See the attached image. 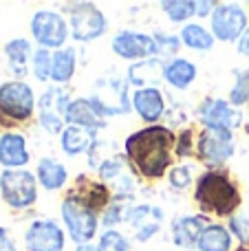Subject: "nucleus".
<instances>
[{"label": "nucleus", "mask_w": 249, "mask_h": 251, "mask_svg": "<svg viewBox=\"0 0 249 251\" xmlns=\"http://www.w3.org/2000/svg\"><path fill=\"white\" fill-rule=\"evenodd\" d=\"M229 234L234 238L241 240V245H249V218L245 216H232L229 218V225H227Z\"/></svg>", "instance_id": "37"}, {"label": "nucleus", "mask_w": 249, "mask_h": 251, "mask_svg": "<svg viewBox=\"0 0 249 251\" xmlns=\"http://www.w3.org/2000/svg\"><path fill=\"white\" fill-rule=\"evenodd\" d=\"M194 203L205 216L232 218L243 203L236 181L225 168L205 170L194 181Z\"/></svg>", "instance_id": "2"}, {"label": "nucleus", "mask_w": 249, "mask_h": 251, "mask_svg": "<svg viewBox=\"0 0 249 251\" xmlns=\"http://www.w3.org/2000/svg\"><path fill=\"white\" fill-rule=\"evenodd\" d=\"M66 196L75 199L77 203H82L84 207H88L95 214H104V209L113 203V190L108 187V183L93 181L86 174H79L75 178V185L66 192Z\"/></svg>", "instance_id": "15"}, {"label": "nucleus", "mask_w": 249, "mask_h": 251, "mask_svg": "<svg viewBox=\"0 0 249 251\" xmlns=\"http://www.w3.org/2000/svg\"><path fill=\"white\" fill-rule=\"evenodd\" d=\"M66 126H79V128H88V130H97L106 128V117H101L93 104L88 101V97H75L66 108Z\"/></svg>", "instance_id": "21"}, {"label": "nucleus", "mask_w": 249, "mask_h": 251, "mask_svg": "<svg viewBox=\"0 0 249 251\" xmlns=\"http://www.w3.org/2000/svg\"><path fill=\"white\" fill-rule=\"evenodd\" d=\"M163 13L170 22H185L197 16V0H163L161 2Z\"/></svg>", "instance_id": "29"}, {"label": "nucleus", "mask_w": 249, "mask_h": 251, "mask_svg": "<svg viewBox=\"0 0 249 251\" xmlns=\"http://www.w3.org/2000/svg\"><path fill=\"white\" fill-rule=\"evenodd\" d=\"M60 216L64 223L66 234L71 236V243L82 245V243H93L100 231V214L91 212L88 207H84L82 203H77L71 196H64L60 205Z\"/></svg>", "instance_id": "7"}, {"label": "nucleus", "mask_w": 249, "mask_h": 251, "mask_svg": "<svg viewBox=\"0 0 249 251\" xmlns=\"http://www.w3.org/2000/svg\"><path fill=\"white\" fill-rule=\"evenodd\" d=\"M97 251H130V240L117 229H104L97 240Z\"/></svg>", "instance_id": "32"}, {"label": "nucleus", "mask_w": 249, "mask_h": 251, "mask_svg": "<svg viewBox=\"0 0 249 251\" xmlns=\"http://www.w3.org/2000/svg\"><path fill=\"white\" fill-rule=\"evenodd\" d=\"M66 9V22L69 33L77 42H93L108 31V18L97 4L93 2H69Z\"/></svg>", "instance_id": "5"}, {"label": "nucleus", "mask_w": 249, "mask_h": 251, "mask_svg": "<svg viewBox=\"0 0 249 251\" xmlns=\"http://www.w3.org/2000/svg\"><path fill=\"white\" fill-rule=\"evenodd\" d=\"M31 38L35 40L40 49L47 51H60L64 49L66 40H69V22L60 11H49V9H40L31 16L29 22Z\"/></svg>", "instance_id": "8"}, {"label": "nucleus", "mask_w": 249, "mask_h": 251, "mask_svg": "<svg viewBox=\"0 0 249 251\" xmlns=\"http://www.w3.org/2000/svg\"><path fill=\"white\" fill-rule=\"evenodd\" d=\"M199 122L203 124V128L210 130H232L236 126H241L243 117L227 100H221V97H207L201 101L197 110Z\"/></svg>", "instance_id": "14"}, {"label": "nucleus", "mask_w": 249, "mask_h": 251, "mask_svg": "<svg viewBox=\"0 0 249 251\" xmlns=\"http://www.w3.org/2000/svg\"><path fill=\"white\" fill-rule=\"evenodd\" d=\"M234 245V236L229 234V229L225 225L219 223H210V225L203 229L201 238L197 243L199 251H232Z\"/></svg>", "instance_id": "28"}, {"label": "nucleus", "mask_w": 249, "mask_h": 251, "mask_svg": "<svg viewBox=\"0 0 249 251\" xmlns=\"http://www.w3.org/2000/svg\"><path fill=\"white\" fill-rule=\"evenodd\" d=\"M66 234L53 218H35L25 229L26 251H64Z\"/></svg>", "instance_id": "12"}, {"label": "nucleus", "mask_w": 249, "mask_h": 251, "mask_svg": "<svg viewBox=\"0 0 249 251\" xmlns=\"http://www.w3.org/2000/svg\"><path fill=\"white\" fill-rule=\"evenodd\" d=\"M51 57L53 51L47 49H35L33 57H31V73L38 82H51Z\"/></svg>", "instance_id": "31"}, {"label": "nucleus", "mask_w": 249, "mask_h": 251, "mask_svg": "<svg viewBox=\"0 0 249 251\" xmlns=\"http://www.w3.org/2000/svg\"><path fill=\"white\" fill-rule=\"evenodd\" d=\"M179 38L185 49L197 51V53L212 51L216 44V38L212 35V31L207 29V26H203L201 22H188V25H183Z\"/></svg>", "instance_id": "27"}, {"label": "nucleus", "mask_w": 249, "mask_h": 251, "mask_svg": "<svg viewBox=\"0 0 249 251\" xmlns=\"http://www.w3.org/2000/svg\"><path fill=\"white\" fill-rule=\"evenodd\" d=\"M75 251H97V243H82V245H75Z\"/></svg>", "instance_id": "41"}, {"label": "nucleus", "mask_w": 249, "mask_h": 251, "mask_svg": "<svg viewBox=\"0 0 249 251\" xmlns=\"http://www.w3.org/2000/svg\"><path fill=\"white\" fill-rule=\"evenodd\" d=\"M38 110L35 93L25 79L0 84V126L4 132L22 124H29Z\"/></svg>", "instance_id": "3"}, {"label": "nucleus", "mask_w": 249, "mask_h": 251, "mask_svg": "<svg viewBox=\"0 0 249 251\" xmlns=\"http://www.w3.org/2000/svg\"><path fill=\"white\" fill-rule=\"evenodd\" d=\"M247 7H249V4H247Z\"/></svg>", "instance_id": "43"}, {"label": "nucleus", "mask_w": 249, "mask_h": 251, "mask_svg": "<svg viewBox=\"0 0 249 251\" xmlns=\"http://www.w3.org/2000/svg\"><path fill=\"white\" fill-rule=\"evenodd\" d=\"M4 57H7L9 71L16 75V79H22L31 71L33 47L26 38H13L4 44Z\"/></svg>", "instance_id": "24"}, {"label": "nucleus", "mask_w": 249, "mask_h": 251, "mask_svg": "<svg viewBox=\"0 0 249 251\" xmlns=\"http://www.w3.org/2000/svg\"><path fill=\"white\" fill-rule=\"evenodd\" d=\"M166 73V62L161 57H150V60H141L128 66L126 79L130 86H135V91L139 88H159Z\"/></svg>", "instance_id": "20"}, {"label": "nucleus", "mask_w": 249, "mask_h": 251, "mask_svg": "<svg viewBox=\"0 0 249 251\" xmlns=\"http://www.w3.org/2000/svg\"><path fill=\"white\" fill-rule=\"evenodd\" d=\"M77 71V55L73 47H64L60 51H53L51 57V82L55 86H64L73 79Z\"/></svg>", "instance_id": "26"}, {"label": "nucleus", "mask_w": 249, "mask_h": 251, "mask_svg": "<svg viewBox=\"0 0 249 251\" xmlns=\"http://www.w3.org/2000/svg\"><path fill=\"white\" fill-rule=\"evenodd\" d=\"M236 44H238V53H241V55H245V57H249V29L241 35V40H238Z\"/></svg>", "instance_id": "40"}, {"label": "nucleus", "mask_w": 249, "mask_h": 251, "mask_svg": "<svg viewBox=\"0 0 249 251\" xmlns=\"http://www.w3.org/2000/svg\"><path fill=\"white\" fill-rule=\"evenodd\" d=\"M154 42H157V55H174L181 49V38L174 33H166V31H157L152 33Z\"/></svg>", "instance_id": "36"}, {"label": "nucleus", "mask_w": 249, "mask_h": 251, "mask_svg": "<svg viewBox=\"0 0 249 251\" xmlns=\"http://www.w3.org/2000/svg\"><path fill=\"white\" fill-rule=\"evenodd\" d=\"M232 251H249V245H241V247H236V249H232Z\"/></svg>", "instance_id": "42"}, {"label": "nucleus", "mask_w": 249, "mask_h": 251, "mask_svg": "<svg viewBox=\"0 0 249 251\" xmlns=\"http://www.w3.org/2000/svg\"><path fill=\"white\" fill-rule=\"evenodd\" d=\"M219 7L216 0H197V16L199 18H212L214 9Z\"/></svg>", "instance_id": "38"}, {"label": "nucleus", "mask_w": 249, "mask_h": 251, "mask_svg": "<svg viewBox=\"0 0 249 251\" xmlns=\"http://www.w3.org/2000/svg\"><path fill=\"white\" fill-rule=\"evenodd\" d=\"M126 223L130 227L137 243H148L161 229L163 209L157 207V205H148V203L130 205L126 212Z\"/></svg>", "instance_id": "16"}, {"label": "nucleus", "mask_w": 249, "mask_h": 251, "mask_svg": "<svg viewBox=\"0 0 249 251\" xmlns=\"http://www.w3.org/2000/svg\"><path fill=\"white\" fill-rule=\"evenodd\" d=\"M35 178H38L40 187H44L47 192H57L69 181V170L55 156H42L35 165Z\"/></svg>", "instance_id": "22"}, {"label": "nucleus", "mask_w": 249, "mask_h": 251, "mask_svg": "<svg viewBox=\"0 0 249 251\" xmlns=\"http://www.w3.org/2000/svg\"><path fill=\"white\" fill-rule=\"evenodd\" d=\"M210 20L212 35L221 42H238L241 35L249 29L247 11L236 2H219Z\"/></svg>", "instance_id": "11"}, {"label": "nucleus", "mask_w": 249, "mask_h": 251, "mask_svg": "<svg viewBox=\"0 0 249 251\" xmlns=\"http://www.w3.org/2000/svg\"><path fill=\"white\" fill-rule=\"evenodd\" d=\"M210 225V216L205 214H188V216H179L170 223L172 231V243L181 249H192L197 247L199 238H201L203 229Z\"/></svg>", "instance_id": "17"}, {"label": "nucleus", "mask_w": 249, "mask_h": 251, "mask_svg": "<svg viewBox=\"0 0 249 251\" xmlns=\"http://www.w3.org/2000/svg\"><path fill=\"white\" fill-rule=\"evenodd\" d=\"M132 110L139 115L141 122L157 126L166 115V97L161 88H139L132 93Z\"/></svg>", "instance_id": "19"}, {"label": "nucleus", "mask_w": 249, "mask_h": 251, "mask_svg": "<svg viewBox=\"0 0 249 251\" xmlns=\"http://www.w3.org/2000/svg\"><path fill=\"white\" fill-rule=\"evenodd\" d=\"M128 207H130V205L119 203V201H113V203L104 209V214L100 216V225L104 227V229H115L119 223H126Z\"/></svg>", "instance_id": "33"}, {"label": "nucleus", "mask_w": 249, "mask_h": 251, "mask_svg": "<svg viewBox=\"0 0 249 251\" xmlns=\"http://www.w3.org/2000/svg\"><path fill=\"white\" fill-rule=\"evenodd\" d=\"M199 71L197 64L190 62L188 57H172L170 62H166V73H163V79L170 84L176 91H185V88L192 86V82L197 79Z\"/></svg>", "instance_id": "25"}, {"label": "nucleus", "mask_w": 249, "mask_h": 251, "mask_svg": "<svg viewBox=\"0 0 249 251\" xmlns=\"http://www.w3.org/2000/svg\"><path fill=\"white\" fill-rule=\"evenodd\" d=\"M128 79L122 77H101L95 82L93 93L88 95V101L101 117H119L128 115L132 110V97L128 95Z\"/></svg>", "instance_id": "4"}, {"label": "nucleus", "mask_w": 249, "mask_h": 251, "mask_svg": "<svg viewBox=\"0 0 249 251\" xmlns=\"http://www.w3.org/2000/svg\"><path fill=\"white\" fill-rule=\"evenodd\" d=\"M0 251H18L16 240L7 227H0Z\"/></svg>", "instance_id": "39"}, {"label": "nucleus", "mask_w": 249, "mask_h": 251, "mask_svg": "<svg viewBox=\"0 0 249 251\" xmlns=\"http://www.w3.org/2000/svg\"><path fill=\"white\" fill-rule=\"evenodd\" d=\"M168 185L174 192H185L192 185V168L190 165H172V170L168 172Z\"/></svg>", "instance_id": "35"}, {"label": "nucleus", "mask_w": 249, "mask_h": 251, "mask_svg": "<svg viewBox=\"0 0 249 251\" xmlns=\"http://www.w3.org/2000/svg\"><path fill=\"white\" fill-rule=\"evenodd\" d=\"M176 132L168 126H146L124 141V156L130 172L146 181H159L172 170Z\"/></svg>", "instance_id": "1"}, {"label": "nucleus", "mask_w": 249, "mask_h": 251, "mask_svg": "<svg viewBox=\"0 0 249 251\" xmlns=\"http://www.w3.org/2000/svg\"><path fill=\"white\" fill-rule=\"evenodd\" d=\"M38 178L29 170H2L0 172V196L4 205L16 212L31 209L38 203Z\"/></svg>", "instance_id": "6"}, {"label": "nucleus", "mask_w": 249, "mask_h": 251, "mask_svg": "<svg viewBox=\"0 0 249 251\" xmlns=\"http://www.w3.org/2000/svg\"><path fill=\"white\" fill-rule=\"evenodd\" d=\"M234 75H236V82H234L232 91H229L227 101L234 108H241V106L249 104V69L234 71Z\"/></svg>", "instance_id": "30"}, {"label": "nucleus", "mask_w": 249, "mask_h": 251, "mask_svg": "<svg viewBox=\"0 0 249 251\" xmlns=\"http://www.w3.org/2000/svg\"><path fill=\"white\" fill-rule=\"evenodd\" d=\"M234 132L232 130L203 128L197 137V159L210 170H219L234 156Z\"/></svg>", "instance_id": "9"}, {"label": "nucleus", "mask_w": 249, "mask_h": 251, "mask_svg": "<svg viewBox=\"0 0 249 251\" xmlns=\"http://www.w3.org/2000/svg\"><path fill=\"white\" fill-rule=\"evenodd\" d=\"M110 49L117 57L122 60H130V62H141V60H150L157 57V42L150 33H139V31H119L115 33Z\"/></svg>", "instance_id": "13"}, {"label": "nucleus", "mask_w": 249, "mask_h": 251, "mask_svg": "<svg viewBox=\"0 0 249 251\" xmlns=\"http://www.w3.org/2000/svg\"><path fill=\"white\" fill-rule=\"evenodd\" d=\"M31 161L26 137L18 130L0 134V165L4 170H22Z\"/></svg>", "instance_id": "18"}, {"label": "nucleus", "mask_w": 249, "mask_h": 251, "mask_svg": "<svg viewBox=\"0 0 249 251\" xmlns=\"http://www.w3.org/2000/svg\"><path fill=\"white\" fill-rule=\"evenodd\" d=\"M97 139H100L97 130L79 128V126H66L60 134V146L66 156H77L82 152L88 154V150L95 146Z\"/></svg>", "instance_id": "23"}, {"label": "nucleus", "mask_w": 249, "mask_h": 251, "mask_svg": "<svg viewBox=\"0 0 249 251\" xmlns=\"http://www.w3.org/2000/svg\"><path fill=\"white\" fill-rule=\"evenodd\" d=\"M71 101V93L64 86H47L38 97V124L49 134H62L66 128L64 115Z\"/></svg>", "instance_id": "10"}, {"label": "nucleus", "mask_w": 249, "mask_h": 251, "mask_svg": "<svg viewBox=\"0 0 249 251\" xmlns=\"http://www.w3.org/2000/svg\"><path fill=\"white\" fill-rule=\"evenodd\" d=\"M197 154V141H194V128H183L176 132L174 143V156L176 159H190Z\"/></svg>", "instance_id": "34"}]
</instances>
